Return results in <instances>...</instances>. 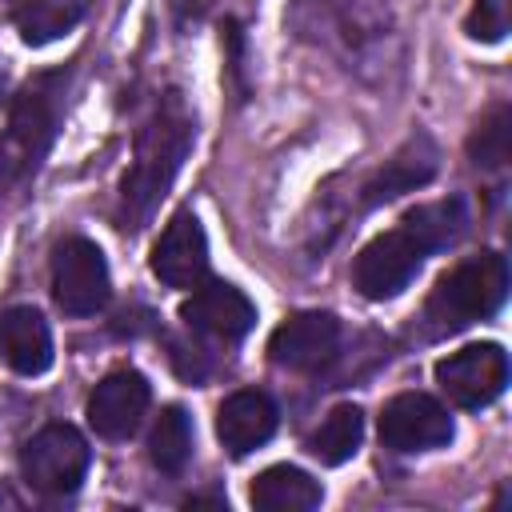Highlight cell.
<instances>
[{
  "instance_id": "cell-5",
  "label": "cell",
  "mask_w": 512,
  "mask_h": 512,
  "mask_svg": "<svg viewBox=\"0 0 512 512\" xmlns=\"http://www.w3.org/2000/svg\"><path fill=\"white\" fill-rule=\"evenodd\" d=\"M424 256H428V248L404 224L388 228L360 248L356 264H352V284L364 300H392L412 284Z\"/></svg>"
},
{
  "instance_id": "cell-16",
  "label": "cell",
  "mask_w": 512,
  "mask_h": 512,
  "mask_svg": "<svg viewBox=\"0 0 512 512\" xmlns=\"http://www.w3.org/2000/svg\"><path fill=\"white\" fill-rule=\"evenodd\" d=\"M248 500L260 512H308L320 504V484L292 464H272L252 480Z\"/></svg>"
},
{
  "instance_id": "cell-23",
  "label": "cell",
  "mask_w": 512,
  "mask_h": 512,
  "mask_svg": "<svg viewBox=\"0 0 512 512\" xmlns=\"http://www.w3.org/2000/svg\"><path fill=\"white\" fill-rule=\"evenodd\" d=\"M172 364H176V372L184 376V380H204V364H200V348H192V344H180V340H172Z\"/></svg>"
},
{
  "instance_id": "cell-22",
  "label": "cell",
  "mask_w": 512,
  "mask_h": 512,
  "mask_svg": "<svg viewBox=\"0 0 512 512\" xmlns=\"http://www.w3.org/2000/svg\"><path fill=\"white\" fill-rule=\"evenodd\" d=\"M464 32L472 40H484V44H496L504 40L508 32V12H504V0H476L468 20H464Z\"/></svg>"
},
{
  "instance_id": "cell-12",
  "label": "cell",
  "mask_w": 512,
  "mask_h": 512,
  "mask_svg": "<svg viewBox=\"0 0 512 512\" xmlns=\"http://www.w3.org/2000/svg\"><path fill=\"white\" fill-rule=\"evenodd\" d=\"M180 320L212 340H240L256 324V304L224 280H200L180 308Z\"/></svg>"
},
{
  "instance_id": "cell-20",
  "label": "cell",
  "mask_w": 512,
  "mask_h": 512,
  "mask_svg": "<svg viewBox=\"0 0 512 512\" xmlns=\"http://www.w3.org/2000/svg\"><path fill=\"white\" fill-rule=\"evenodd\" d=\"M88 0H28L16 12V28L24 36V44H48L56 36H64L80 16H84Z\"/></svg>"
},
{
  "instance_id": "cell-6",
  "label": "cell",
  "mask_w": 512,
  "mask_h": 512,
  "mask_svg": "<svg viewBox=\"0 0 512 512\" xmlns=\"http://www.w3.org/2000/svg\"><path fill=\"white\" fill-rule=\"evenodd\" d=\"M108 264L104 252L84 240V236H68L64 244H56L52 252V296L60 304V312L68 316H92L108 304Z\"/></svg>"
},
{
  "instance_id": "cell-13",
  "label": "cell",
  "mask_w": 512,
  "mask_h": 512,
  "mask_svg": "<svg viewBox=\"0 0 512 512\" xmlns=\"http://www.w3.org/2000/svg\"><path fill=\"white\" fill-rule=\"evenodd\" d=\"M272 432H276V404L260 388L232 392L216 412V436L228 448V456H236V460L256 452L260 444H268Z\"/></svg>"
},
{
  "instance_id": "cell-14",
  "label": "cell",
  "mask_w": 512,
  "mask_h": 512,
  "mask_svg": "<svg viewBox=\"0 0 512 512\" xmlns=\"http://www.w3.org/2000/svg\"><path fill=\"white\" fill-rule=\"evenodd\" d=\"M0 360L16 376H44L52 368V328L32 304L0 312Z\"/></svg>"
},
{
  "instance_id": "cell-17",
  "label": "cell",
  "mask_w": 512,
  "mask_h": 512,
  "mask_svg": "<svg viewBox=\"0 0 512 512\" xmlns=\"http://www.w3.org/2000/svg\"><path fill=\"white\" fill-rule=\"evenodd\" d=\"M148 460L164 476H180L192 460V416L180 404H168L148 436Z\"/></svg>"
},
{
  "instance_id": "cell-3",
  "label": "cell",
  "mask_w": 512,
  "mask_h": 512,
  "mask_svg": "<svg viewBox=\"0 0 512 512\" xmlns=\"http://www.w3.org/2000/svg\"><path fill=\"white\" fill-rule=\"evenodd\" d=\"M60 96H64V76H36L16 96L8 112V128L0 132V188L20 184L28 172H36L40 156L56 136Z\"/></svg>"
},
{
  "instance_id": "cell-19",
  "label": "cell",
  "mask_w": 512,
  "mask_h": 512,
  "mask_svg": "<svg viewBox=\"0 0 512 512\" xmlns=\"http://www.w3.org/2000/svg\"><path fill=\"white\" fill-rule=\"evenodd\" d=\"M400 224H404L428 252H436V248H448V244L460 240V232L468 228V212H464V200H460V196H448V200H432V204L412 208Z\"/></svg>"
},
{
  "instance_id": "cell-9",
  "label": "cell",
  "mask_w": 512,
  "mask_h": 512,
  "mask_svg": "<svg viewBox=\"0 0 512 512\" xmlns=\"http://www.w3.org/2000/svg\"><path fill=\"white\" fill-rule=\"evenodd\" d=\"M152 404V388L136 368L108 372L88 396V424L104 440H128Z\"/></svg>"
},
{
  "instance_id": "cell-1",
  "label": "cell",
  "mask_w": 512,
  "mask_h": 512,
  "mask_svg": "<svg viewBox=\"0 0 512 512\" xmlns=\"http://www.w3.org/2000/svg\"><path fill=\"white\" fill-rule=\"evenodd\" d=\"M188 148H192V120H188L180 96L168 92L164 104L156 108V116L136 136V160L120 180V224L124 228H132V232L144 228L152 208L164 200L172 176L180 172Z\"/></svg>"
},
{
  "instance_id": "cell-10",
  "label": "cell",
  "mask_w": 512,
  "mask_h": 512,
  "mask_svg": "<svg viewBox=\"0 0 512 512\" xmlns=\"http://www.w3.org/2000/svg\"><path fill=\"white\" fill-rule=\"evenodd\" d=\"M340 348V320L332 312H296L268 336V356L292 372H316Z\"/></svg>"
},
{
  "instance_id": "cell-11",
  "label": "cell",
  "mask_w": 512,
  "mask_h": 512,
  "mask_svg": "<svg viewBox=\"0 0 512 512\" xmlns=\"http://www.w3.org/2000/svg\"><path fill=\"white\" fill-rule=\"evenodd\" d=\"M152 276L168 288H196L208 276V236L192 212H176L152 244Z\"/></svg>"
},
{
  "instance_id": "cell-21",
  "label": "cell",
  "mask_w": 512,
  "mask_h": 512,
  "mask_svg": "<svg viewBox=\"0 0 512 512\" xmlns=\"http://www.w3.org/2000/svg\"><path fill=\"white\" fill-rule=\"evenodd\" d=\"M508 144H512V112L508 104H492L480 116L476 132L468 136V156L480 168H500L508 160Z\"/></svg>"
},
{
  "instance_id": "cell-15",
  "label": "cell",
  "mask_w": 512,
  "mask_h": 512,
  "mask_svg": "<svg viewBox=\"0 0 512 512\" xmlns=\"http://www.w3.org/2000/svg\"><path fill=\"white\" fill-rule=\"evenodd\" d=\"M436 176V152L428 140H412L408 148H400L368 184H364V208H376L384 200H396L420 184H428Z\"/></svg>"
},
{
  "instance_id": "cell-4",
  "label": "cell",
  "mask_w": 512,
  "mask_h": 512,
  "mask_svg": "<svg viewBox=\"0 0 512 512\" xmlns=\"http://www.w3.org/2000/svg\"><path fill=\"white\" fill-rule=\"evenodd\" d=\"M88 440L72 424H44L24 448H20V472L24 480L44 496H68L80 488L88 472Z\"/></svg>"
},
{
  "instance_id": "cell-7",
  "label": "cell",
  "mask_w": 512,
  "mask_h": 512,
  "mask_svg": "<svg viewBox=\"0 0 512 512\" xmlns=\"http://www.w3.org/2000/svg\"><path fill=\"white\" fill-rule=\"evenodd\" d=\"M436 384L456 408H488L508 384V352L492 340L464 344L436 364Z\"/></svg>"
},
{
  "instance_id": "cell-18",
  "label": "cell",
  "mask_w": 512,
  "mask_h": 512,
  "mask_svg": "<svg viewBox=\"0 0 512 512\" xmlns=\"http://www.w3.org/2000/svg\"><path fill=\"white\" fill-rule=\"evenodd\" d=\"M360 440H364V412H360L356 404H336V408L324 416V424L312 432L308 452H312L320 464L336 468V464H344V460L356 456Z\"/></svg>"
},
{
  "instance_id": "cell-2",
  "label": "cell",
  "mask_w": 512,
  "mask_h": 512,
  "mask_svg": "<svg viewBox=\"0 0 512 512\" xmlns=\"http://www.w3.org/2000/svg\"><path fill=\"white\" fill-rule=\"evenodd\" d=\"M508 296V260L500 252H476V256H464L460 264H452L428 304H424V320L436 336L444 332H460L484 316H492Z\"/></svg>"
},
{
  "instance_id": "cell-8",
  "label": "cell",
  "mask_w": 512,
  "mask_h": 512,
  "mask_svg": "<svg viewBox=\"0 0 512 512\" xmlns=\"http://www.w3.org/2000/svg\"><path fill=\"white\" fill-rule=\"evenodd\" d=\"M448 440L452 416L428 392H400L380 412V444L392 452H432Z\"/></svg>"
}]
</instances>
